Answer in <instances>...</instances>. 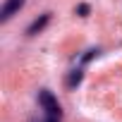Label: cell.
<instances>
[{
	"label": "cell",
	"instance_id": "cell-1",
	"mask_svg": "<svg viewBox=\"0 0 122 122\" xmlns=\"http://www.w3.org/2000/svg\"><path fill=\"white\" fill-rule=\"evenodd\" d=\"M38 105L46 110V115H53V117H62V110H60V103L57 98L48 91V89H41L38 91Z\"/></svg>",
	"mask_w": 122,
	"mask_h": 122
},
{
	"label": "cell",
	"instance_id": "cell-2",
	"mask_svg": "<svg viewBox=\"0 0 122 122\" xmlns=\"http://www.w3.org/2000/svg\"><path fill=\"white\" fill-rule=\"evenodd\" d=\"M24 3H26V0H5V3H3V7H0V22H10L22 7H24Z\"/></svg>",
	"mask_w": 122,
	"mask_h": 122
},
{
	"label": "cell",
	"instance_id": "cell-3",
	"mask_svg": "<svg viewBox=\"0 0 122 122\" xmlns=\"http://www.w3.org/2000/svg\"><path fill=\"white\" fill-rule=\"evenodd\" d=\"M50 22V12H43L38 19H34L31 24H29V29H26V36H36V34H41L43 29H46V24Z\"/></svg>",
	"mask_w": 122,
	"mask_h": 122
},
{
	"label": "cell",
	"instance_id": "cell-4",
	"mask_svg": "<svg viewBox=\"0 0 122 122\" xmlns=\"http://www.w3.org/2000/svg\"><path fill=\"white\" fill-rule=\"evenodd\" d=\"M81 79H84V72H81V70H74V72L67 77V89H77V86L81 84Z\"/></svg>",
	"mask_w": 122,
	"mask_h": 122
},
{
	"label": "cell",
	"instance_id": "cell-5",
	"mask_svg": "<svg viewBox=\"0 0 122 122\" xmlns=\"http://www.w3.org/2000/svg\"><path fill=\"white\" fill-rule=\"evenodd\" d=\"M89 12H91V7H89L86 3H81V5H77V15H79V17H89Z\"/></svg>",
	"mask_w": 122,
	"mask_h": 122
},
{
	"label": "cell",
	"instance_id": "cell-6",
	"mask_svg": "<svg viewBox=\"0 0 122 122\" xmlns=\"http://www.w3.org/2000/svg\"><path fill=\"white\" fill-rule=\"evenodd\" d=\"M93 55H98V50H96V48H91V50H89V53H86V55L81 57V62H89V60H91Z\"/></svg>",
	"mask_w": 122,
	"mask_h": 122
},
{
	"label": "cell",
	"instance_id": "cell-7",
	"mask_svg": "<svg viewBox=\"0 0 122 122\" xmlns=\"http://www.w3.org/2000/svg\"><path fill=\"white\" fill-rule=\"evenodd\" d=\"M41 122H60V117H53V115H48L46 120H41Z\"/></svg>",
	"mask_w": 122,
	"mask_h": 122
}]
</instances>
